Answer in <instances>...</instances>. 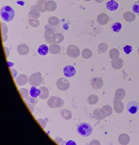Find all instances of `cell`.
Here are the masks:
<instances>
[{
	"label": "cell",
	"mask_w": 139,
	"mask_h": 145,
	"mask_svg": "<svg viewBox=\"0 0 139 145\" xmlns=\"http://www.w3.org/2000/svg\"><path fill=\"white\" fill-rule=\"evenodd\" d=\"M29 15L31 18L37 19V18H39L40 16L41 15L40 11L37 8L36 6H32Z\"/></svg>",
	"instance_id": "d6986e66"
},
{
	"label": "cell",
	"mask_w": 139,
	"mask_h": 145,
	"mask_svg": "<svg viewBox=\"0 0 139 145\" xmlns=\"http://www.w3.org/2000/svg\"><path fill=\"white\" fill-rule=\"evenodd\" d=\"M82 56L85 59H88L92 56V52L89 49H85L82 52Z\"/></svg>",
	"instance_id": "4dcf8cb0"
},
{
	"label": "cell",
	"mask_w": 139,
	"mask_h": 145,
	"mask_svg": "<svg viewBox=\"0 0 139 145\" xmlns=\"http://www.w3.org/2000/svg\"><path fill=\"white\" fill-rule=\"evenodd\" d=\"M132 9L135 14L139 15V1L133 3L132 5Z\"/></svg>",
	"instance_id": "e575fe53"
},
{
	"label": "cell",
	"mask_w": 139,
	"mask_h": 145,
	"mask_svg": "<svg viewBox=\"0 0 139 145\" xmlns=\"http://www.w3.org/2000/svg\"><path fill=\"white\" fill-rule=\"evenodd\" d=\"M41 93V91L38 88L36 87L35 86H33L30 88V90L29 91V94L31 97H32L33 98H36L39 97Z\"/></svg>",
	"instance_id": "44dd1931"
},
{
	"label": "cell",
	"mask_w": 139,
	"mask_h": 145,
	"mask_svg": "<svg viewBox=\"0 0 139 145\" xmlns=\"http://www.w3.org/2000/svg\"><path fill=\"white\" fill-rule=\"evenodd\" d=\"M46 0H39L36 4V7L39 9L40 12H45L46 9Z\"/></svg>",
	"instance_id": "cb8c5ba5"
},
{
	"label": "cell",
	"mask_w": 139,
	"mask_h": 145,
	"mask_svg": "<svg viewBox=\"0 0 139 145\" xmlns=\"http://www.w3.org/2000/svg\"><path fill=\"white\" fill-rule=\"evenodd\" d=\"M56 85L58 89L61 91L67 90L70 88V82L65 78L59 79Z\"/></svg>",
	"instance_id": "8992f818"
},
{
	"label": "cell",
	"mask_w": 139,
	"mask_h": 145,
	"mask_svg": "<svg viewBox=\"0 0 139 145\" xmlns=\"http://www.w3.org/2000/svg\"><path fill=\"white\" fill-rule=\"evenodd\" d=\"M29 23L31 27H37L39 25L40 22L38 19L36 18L33 19H29Z\"/></svg>",
	"instance_id": "836d02e7"
},
{
	"label": "cell",
	"mask_w": 139,
	"mask_h": 145,
	"mask_svg": "<svg viewBox=\"0 0 139 145\" xmlns=\"http://www.w3.org/2000/svg\"><path fill=\"white\" fill-rule=\"evenodd\" d=\"M49 48L46 45H41L40 46L39 48L38 49V52L40 56H44L48 54Z\"/></svg>",
	"instance_id": "7402d4cb"
},
{
	"label": "cell",
	"mask_w": 139,
	"mask_h": 145,
	"mask_svg": "<svg viewBox=\"0 0 139 145\" xmlns=\"http://www.w3.org/2000/svg\"><path fill=\"white\" fill-rule=\"evenodd\" d=\"M124 51L126 54H129L132 51V47L129 45H126L124 47Z\"/></svg>",
	"instance_id": "f35d334b"
},
{
	"label": "cell",
	"mask_w": 139,
	"mask_h": 145,
	"mask_svg": "<svg viewBox=\"0 0 139 145\" xmlns=\"http://www.w3.org/2000/svg\"><path fill=\"white\" fill-rule=\"evenodd\" d=\"M138 52H139V48H138Z\"/></svg>",
	"instance_id": "f6af8a7d"
},
{
	"label": "cell",
	"mask_w": 139,
	"mask_h": 145,
	"mask_svg": "<svg viewBox=\"0 0 139 145\" xmlns=\"http://www.w3.org/2000/svg\"><path fill=\"white\" fill-rule=\"evenodd\" d=\"M114 110L116 113L120 114L124 111V105L121 101L115 100L114 102Z\"/></svg>",
	"instance_id": "7c38bea8"
},
{
	"label": "cell",
	"mask_w": 139,
	"mask_h": 145,
	"mask_svg": "<svg viewBox=\"0 0 139 145\" xmlns=\"http://www.w3.org/2000/svg\"><path fill=\"white\" fill-rule=\"evenodd\" d=\"M83 1H85V2H90V1H91V0H83Z\"/></svg>",
	"instance_id": "ee69618b"
},
{
	"label": "cell",
	"mask_w": 139,
	"mask_h": 145,
	"mask_svg": "<svg viewBox=\"0 0 139 145\" xmlns=\"http://www.w3.org/2000/svg\"><path fill=\"white\" fill-rule=\"evenodd\" d=\"M102 109L103 110L104 114L106 116V117L112 115L113 112V108L111 106L109 105H105L103 106Z\"/></svg>",
	"instance_id": "4316f807"
},
{
	"label": "cell",
	"mask_w": 139,
	"mask_h": 145,
	"mask_svg": "<svg viewBox=\"0 0 139 145\" xmlns=\"http://www.w3.org/2000/svg\"><path fill=\"white\" fill-rule=\"evenodd\" d=\"M123 17H124V19L128 22H132L136 19V18L134 14H133V13L129 12H124Z\"/></svg>",
	"instance_id": "603a6c76"
},
{
	"label": "cell",
	"mask_w": 139,
	"mask_h": 145,
	"mask_svg": "<svg viewBox=\"0 0 139 145\" xmlns=\"http://www.w3.org/2000/svg\"><path fill=\"white\" fill-rule=\"evenodd\" d=\"M64 39V37L63 35H62L61 33L56 34V40L55 42L57 44H59V43H61L62 42Z\"/></svg>",
	"instance_id": "8d00e7d4"
},
{
	"label": "cell",
	"mask_w": 139,
	"mask_h": 145,
	"mask_svg": "<svg viewBox=\"0 0 139 145\" xmlns=\"http://www.w3.org/2000/svg\"><path fill=\"white\" fill-rule=\"evenodd\" d=\"M106 7L110 11H116L118 9L119 4L114 0H111L106 4Z\"/></svg>",
	"instance_id": "9a60e30c"
},
{
	"label": "cell",
	"mask_w": 139,
	"mask_h": 145,
	"mask_svg": "<svg viewBox=\"0 0 139 145\" xmlns=\"http://www.w3.org/2000/svg\"><path fill=\"white\" fill-rule=\"evenodd\" d=\"M31 76L32 77L35 79H33V78H29V82L30 85L32 86H39V85H41V82H39L38 80H36V79L39 78L41 76V74L40 72H36L35 74H33Z\"/></svg>",
	"instance_id": "4fadbf2b"
},
{
	"label": "cell",
	"mask_w": 139,
	"mask_h": 145,
	"mask_svg": "<svg viewBox=\"0 0 139 145\" xmlns=\"http://www.w3.org/2000/svg\"><path fill=\"white\" fill-rule=\"evenodd\" d=\"M11 71L12 72L13 76H14V77H16L17 76V71L16 70H15V69H11Z\"/></svg>",
	"instance_id": "ab89813d"
},
{
	"label": "cell",
	"mask_w": 139,
	"mask_h": 145,
	"mask_svg": "<svg viewBox=\"0 0 139 145\" xmlns=\"http://www.w3.org/2000/svg\"><path fill=\"white\" fill-rule=\"evenodd\" d=\"M17 50L20 55H27L30 51L29 47L25 44H21L18 45Z\"/></svg>",
	"instance_id": "ac0fdd59"
},
{
	"label": "cell",
	"mask_w": 139,
	"mask_h": 145,
	"mask_svg": "<svg viewBox=\"0 0 139 145\" xmlns=\"http://www.w3.org/2000/svg\"><path fill=\"white\" fill-rule=\"evenodd\" d=\"M126 95V91L124 89L119 88L116 91L115 94V100L121 101Z\"/></svg>",
	"instance_id": "2e32d148"
},
{
	"label": "cell",
	"mask_w": 139,
	"mask_h": 145,
	"mask_svg": "<svg viewBox=\"0 0 139 145\" xmlns=\"http://www.w3.org/2000/svg\"><path fill=\"white\" fill-rule=\"evenodd\" d=\"M97 3H101L104 1V0H95Z\"/></svg>",
	"instance_id": "7bdbcfd3"
},
{
	"label": "cell",
	"mask_w": 139,
	"mask_h": 145,
	"mask_svg": "<svg viewBox=\"0 0 139 145\" xmlns=\"http://www.w3.org/2000/svg\"><path fill=\"white\" fill-rule=\"evenodd\" d=\"M48 104L52 108H55L57 107H61L63 106L64 102L61 98L56 97H52L48 99Z\"/></svg>",
	"instance_id": "3957f363"
},
{
	"label": "cell",
	"mask_w": 139,
	"mask_h": 145,
	"mask_svg": "<svg viewBox=\"0 0 139 145\" xmlns=\"http://www.w3.org/2000/svg\"><path fill=\"white\" fill-rule=\"evenodd\" d=\"M21 78V79L19 78H17L16 79V82L17 84L19 86H24V85H26L28 82V78L27 76L24 75V74H21V75L19 76Z\"/></svg>",
	"instance_id": "484cf974"
},
{
	"label": "cell",
	"mask_w": 139,
	"mask_h": 145,
	"mask_svg": "<svg viewBox=\"0 0 139 145\" xmlns=\"http://www.w3.org/2000/svg\"><path fill=\"white\" fill-rule=\"evenodd\" d=\"M130 141V137L127 134H121L118 137V142L121 145L128 144Z\"/></svg>",
	"instance_id": "5bb4252c"
},
{
	"label": "cell",
	"mask_w": 139,
	"mask_h": 145,
	"mask_svg": "<svg viewBox=\"0 0 139 145\" xmlns=\"http://www.w3.org/2000/svg\"><path fill=\"white\" fill-rule=\"evenodd\" d=\"M64 75L68 78H71L76 75V70L72 65H67L64 68Z\"/></svg>",
	"instance_id": "52a82bcc"
},
{
	"label": "cell",
	"mask_w": 139,
	"mask_h": 145,
	"mask_svg": "<svg viewBox=\"0 0 139 145\" xmlns=\"http://www.w3.org/2000/svg\"><path fill=\"white\" fill-rule=\"evenodd\" d=\"M48 24H50L52 26L57 25L60 23V20L56 17L53 16L51 18H49L48 20Z\"/></svg>",
	"instance_id": "1f68e13d"
},
{
	"label": "cell",
	"mask_w": 139,
	"mask_h": 145,
	"mask_svg": "<svg viewBox=\"0 0 139 145\" xmlns=\"http://www.w3.org/2000/svg\"><path fill=\"white\" fill-rule=\"evenodd\" d=\"M111 62L112 67L115 70L121 69L124 67V60L120 57H117L113 59Z\"/></svg>",
	"instance_id": "30bf717a"
},
{
	"label": "cell",
	"mask_w": 139,
	"mask_h": 145,
	"mask_svg": "<svg viewBox=\"0 0 139 145\" xmlns=\"http://www.w3.org/2000/svg\"><path fill=\"white\" fill-rule=\"evenodd\" d=\"M40 89L41 91V94L40 95L39 97L41 99H45L48 98L49 95V93H48V90L47 88H46L45 87H41L40 88Z\"/></svg>",
	"instance_id": "83f0119b"
},
{
	"label": "cell",
	"mask_w": 139,
	"mask_h": 145,
	"mask_svg": "<svg viewBox=\"0 0 139 145\" xmlns=\"http://www.w3.org/2000/svg\"><path fill=\"white\" fill-rule=\"evenodd\" d=\"M80 49L76 46L70 45L67 49V54L70 57L76 58L80 55Z\"/></svg>",
	"instance_id": "277c9868"
},
{
	"label": "cell",
	"mask_w": 139,
	"mask_h": 145,
	"mask_svg": "<svg viewBox=\"0 0 139 145\" xmlns=\"http://www.w3.org/2000/svg\"><path fill=\"white\" fill-rule=\"evenodd\" d=\"M57 8V4L53 1H46V11L48 12H53Z\"/></svg>",
	"instance_id": "e0dca14e"
},
{
	"label": "cell",
	"mask_w": 139,
	"mask_h": 145,
	"mask_svg": "<svg viewBox=\"0 0 139 145\" xmlns=\"http://www.w3.org/2000/svg\"><path fill=\"white\" fill-rule=\"evenodd\" d=\"M61 50L60 46L56 44H52L50 46V52L52 54H58L60 52Z\"/></svg>",
	"instance_id": "d4e9b609"
},
{
	"label": "cell",
	"mask_w": 139,
	"mask_h": 145,
	"mask_svg": "<svg viewBox=\"0 0 139 145\" xmlns=\"http://www.w3.org/2000/svg\"><path fill=\"white\" fill-rule=\"evenodd\" d=\"M77 1H80V0H77Z\"/></svg>",
	"instance_id": "bcb514c9"
},
{
	"label": "cell",
	"mask_w": 139,
	"mask_h": 145,
	"mask_svg": "<svg viewBox=\"0 0 139 145\" xmlns=\"http://www.w3.org/2000/svg\"><path fill=\"white\" fill-rule=\"evenodd\" d=\"M56 34L52 29H48L45 32V39L48 43H53L55 42Z\"/></svg>",
	"instance_id": "5b68a950"
},
{
	"label": "cell",
	"mask_w": 139,
	"mask_h": 145,
	"mask_svg": "<svg viewBox=\"0 0 139 145\" xmlns=\"http://www.w3.org/2000/svg\"><path fill=\"white\" fill-rule=\"evenodd\" d=\"M107 45L105 43H102L101 44L99 45V51L100 52L102 53H104L106 52V50L107 49Z\"/></svg>",
	"instance_id": "d590c367"
},
{
	"label": "cell",
	"mask_w": 139,
	"mask_h": 145,
	"mask_svg": "<svg viewBox=\"0 0 139 145\" xmlns=\"http://www.w3.org/2000/svg\"><path fill=\"white\" fill-rule=\"evenodd\" d=\"M90 97H91L92 99V101H91L90 102H89L90 105H94L99 101V98L96 95H91Z\"/></svg>",
	"instance_id": "74e56055"
},
{
	"label": "cell",
	"mask_w": 139,
	"mask_h": 145,
	"mask_svg": "<svg viewBox=\"0 0 139 145\" xmlns=\"http://www.w3.org/2000/svg\"><path fill=\"white\" fill-rule=\"evenodd\" d=\"M94 117L97 120H101L106 118V116L104 114L102 109H97L94 111Z\"/></svg>",
	"instance_id": "ffe728a7"
},
{
	"label": "cell",
	"mask_w": 139,
	"mask_h": 145,
	"mask_svg": "<svg viewBox=\"0 0 139 145\" xmlns=\"http://www.w3.org/2000/svg\"><path fill=\"white\" fill-rule=\"evenodd\" d=\"M14 64L13 63H11V62H8V65H9V67H13Z\"/></svg>",
	"instance_id": "b9f144b4"
},
{
	"label": "cell",
	"mask_w": 139,
	"mask_h": 145,
	"mask_svg": "<svg viewBox=\"0 0 139 145\" xmlns=\"http://www.w3.org/2000/svg\"><path fill=\"white\" fill-rule=\"evenodd\" d=\"M1 17L4 21L9 22L14 18L15 11L11 6H3L1 9Z\"/></svg>",
	"instance_id": "6da1fadb"
},
{
	"label": "cell",
	"mask_w": 139,
	"mask_h": 145,
	"mask_svg": "<svg viewBox=\"0 0 139 145\" xmlns=\"http://www.w3.org/2000/svg\"><path fill=\"white\" fill-rule=\"evenodd\" d=\"M65 145H77V144L74 141L70 140L68 141V142H67L65 144Z\"/></svg>",
	"instance_id": "60d3db41"
},
{
	"label": "cell",
	"mask_w": 139,
	"mask_h": 145,
	"mask_svg": "<svg viewBox=\"0 0 139 145\" xmlns=\"http://www.w3.org/2000/svg\"><path fill=\"white\" fill-rule=\"evenodd\" d=\"M122 28V24L120 22H115L112 24L111 29L114 32L118 33L121 30Z\"/></svg>",
	"instance_id": "f1b7e54d"
},
{
	"label": "cell",
	"mask_w": 139,
	"mask_h": 145,
	"mask_svg": "<svg viewBox=\"0 0 139 145\" xmlns=\"http://www.w3.org/2000/svg\"><path fill=\"white\" fill-rule=\"evenodd\" d=\"M91 85L93 88L95 90L100 89L102 88L104 85V82L103 79L101 78H94L91 80Z\"/></svg>",
	"instance_id": "9c48e42d"
},
{
	"label": "cell",
	"mask_w": 139,
	"mask_h": 145,
	"mask_svg": "<svg viewBox=\"0 0 139 145\" xmlns=\"http://www.w3.org/2000/svg\"><path fill=\"white\" fill-rule=\"evenodd\" d=\"M109 56H110V57L112 59H114L115 58L119 57L120 53H119V50H118L117 49H112L111 50V51H110Z\"/></svg>",
	"instance_id": "f546056e"
},
{
	"label": "cell",
	"mask_w": 139,
	"mask_h": 145,
	"mask_svg": "<svg viewBox=\"0 0 139 145\" xmlns=\"http://www.w3.org/2000/svg\"><path fill=\"white\" fill-rule=\"evenodd\" d=\"M139 108V104L136 101H131L128 103L127 105V109L129 112L131 114H136Z\"/></svg>",
	"instance_id": "ba28073f"
},
{
	"label": "cell",
	"mask_w": 139,
	"mask_h": 145,
	"mask_svg": "<svg viewBox=\"0 0 139 145\" xmlns=\"http://www.w3.org/2000/svg\"><path fill=\"white\" fill-rule=\"evenodd\" d=\"M62 115L63 116L64 118L66 120L70 119L72 117V114L71 112L68 110H63L62 112Z\"/></svg>",
	"instance_id": "d6a6232c"
},
{
	"label": "cell",
	"mask_w": 139,
	"mask_h": 145,
	"mask_svg": "<svg viewBox=\"0 0 139 145\" xmlns=\"http://www.w3.org/2000/svg\"><path fill=\"white\" fill-rule=\"evenodd\" d=\"M109 20V17L106 14L102 13L97 16V21L99 24L101 25H104L107 24Z\"/></svg>",
	"instance_id": "8fae6325"
},
{
	"label": "cell",
	"mask_w": 139,
	"mask_h": 145,
	"mask_svg": "<svg viewBox=\"0 0 139 145\" xmlns=\"http://www.w3.org/2000/svg\"><path fill=\"white\" fill-rule=\"evenodd\" d=\"M93 132V127L90 124L87 122H83L79 124L77 127V132L79 135L83 137H88Z\"/></svg>",
	"instance_id": "7a4b0ae2"
}]
</instances>
